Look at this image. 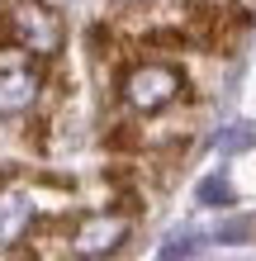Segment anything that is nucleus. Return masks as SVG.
Here are the masks:
<instances>
[{
	"label": "nucleus",
	"instance_id": "f257e3e1",
	"mask_svg": "<svg viewBox=\"0 0 256 261\" xmlns=\"http://www.w3.org/2000/svg\"><path fill=\"white\" fill-rule=\"evenodd\" d=\"M0 43H19V48L52 57L62 48V19L43 5H14L5 19H0Z\"/></svg>",
	"mask_w": 256,
	"mask_h": 261
},
{
	"label": "nucleus",
	"instance_id": "f03ea898",
	"mask_svg": "<svg viewBox=\"0 0 256 261\" xmlns=\"http://www.w3.org/2000/svg\"><path fill=\"white\" fill-rule=\"evenodd\" d=\"M180 90H185L180 71H176V67H161V62H143V67H133V71L124 76V100L133 105V110H143V114L171 105Z\"/></svg>",
	"mask_w": 256,
	"mask_h": 261
},
{
	"label": "nucleus",
	"instance_id": "7ed1b4c3",
	"mask_svg": "<svg viewBox=\"0 0 256 261\" xmlns=\"http://www.w3.org/2000/svg\"><path fill=\"white\" fill-rule=\"evenodd\" d=\"M247 24H251L247 10H209V14H200V19H194L190 38L204 43V48H214V53H233L237 43H242Z\"/></svg>",
	"mask_w": 256,
	"mask_h": 261
},
{
	"label": "nucleus",
	"instance_id": "20e7f679",
	"mask_svg": "<svg viewBox=\"0 0 256 261\" xmlns=\"http://www.w3.org/2000/svg\"><path fill=\"white\" fill-rule=\"evenodd\" d=\"M124 233H128V223L114 219V214H109V219H104V214H100V219H86L76 228V252L81 256H104V252H114L119 242H124Z\"/></svg>",
	"mask_w": 256,
	"mask_h": 261
},
{
	"label": "nucleus",
	"instance_id": "39448f33",
	"mask_svg": "<svg viewBox=\"0 0 256 261\" xmlns=\"http://www.w3.org/2000/svg\"><path fill=\"white\" fill-rule=\"evenodd\" d=\"M38 95V76L29 71V67H10V71H0V114H24L29 105H34Z\"/></svg>",
	"mask_w": 256,
	"mask_h": 261
},
{
	"label": "nucleus",
	"instance_id": "423d86ee",
	"mask_svg": "<svg viewBox=\"0 0 256 261\" xmlns=\"http://www.w3.org/2000/svg\"><path fill=\"white\" fill-rule=\"evenodd\" d=\"M29 223H34V204L24 195H0V247H14Z\"/></svg>",
	"mask_w": 256,
	"mask_h": 261
},
{
	"label": "nucleus",
	"instance_id": "0eeeda50",
	"mask_svg": "<svg viewBox=\"0 0 256 261\" xmlns=\"http://www.w3.org/2000/svg\"><path fill=\"white\" fill-rule=\"evenodd\" d=\"M200 204H209V209L233 204V186H228L223 176H209V180H200Z\"/></svg>",
	"mask_w": 256,
	"mask_h": 261
},
{
	"label": "nucleus",
	"instance_id": "6e6552de",
	"mask_svg": "<svg viewBox=\"0 0 256 261\" xmlns=\"http://www.w3.org/2000/svg\"><path fill=\"white\" fill-rule=\"evenodd\" d=\"M104 143H109L114 152H124V147H138V133H128L124 124H114V133H104Z\"/></svg>",
	"mask_w": 256,
	"mask_h": 261
},
{
	"label": "nucleus",
	"instance_id": "1a4fd4ad",
	"mask_svg": "<svg viewBox=\"0 0 256 261\" xmlns=\"http://www.w3.org/2000/svg\"><path fill=\"white\" fill-rule=\"evenodd\" d=\"M247 143H251V128H233V133H223V138H218V147H223V152H237V147H247Z\"/></svg>",
	"mask_w": 256,
	"mask_h": 261
}]
</instances>
